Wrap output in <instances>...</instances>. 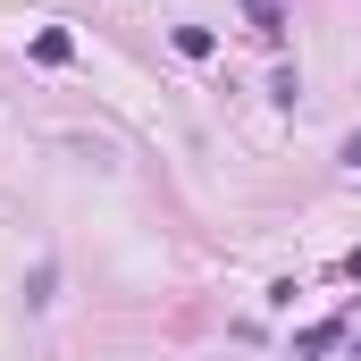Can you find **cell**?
I'll list each match as a JSON object with an SVG mask.
<instances>
[{
    "mask_svg": "<svg viewBox=\"0 0 361 361\" xmlns=\"http://www.w3.org/2000/svg\"><path fill=\"white\" fill-rule=\"evenodd\" d=\"M34 59H51V68H68V59H76V42H68V34H59V25H51V34H42V42H34Z\"/></svg>",
    "mask_w": 361,
    "mask_h": 361,
    "instance_id": "obj_1",
    "label": "cell"
},
{
    "mask_svg": "<svg viewBox=\"0 0 361 361\" xmlns=\"http://www.w3.org/2000/svg\"><path fill=\"white\" fill-rule=\"evenodd\" d=\"M177 51L185 59H210V25H177Z\"/></svg>",
    "mask_w": 361,
    "mask_h": 361,
    "instance_id": "obj_2",
    "label": "cell"
},
{
    "mask_svg": "<svg viewBox=\"0 0 361 361\" xmlns=\"http://www.w3.org/2000/svg\"><path fill=\"white\" fill-rule=\"evenodd\" d=\"M345 169H353V177H361V126H353V135H345Z\"/></svg>",
    "mask_w": 361,
    "mask_h": 361,
    "instance_id": "obj_3",
    "label": "cell"
}]
</instances>
